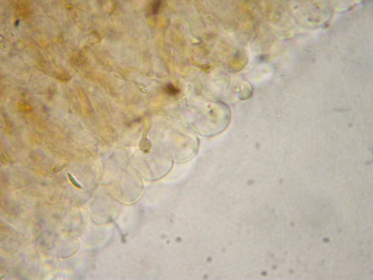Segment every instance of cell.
I'll return each instance as SVG.
<instances>
[{"label": "cell", "instance_id": "1", "mask_svg": "<svg viewBox=\"0 0 373 280\" xmlns=\"http://www.w3.org/2000/svg\"><path fill=\"white\" fill-rule=\"evenodd\" d=\"M165 91L170 95H175L179 93V90L171 84H168L164 88Z\"/></svg>", "mask_w": 373, "mask_h": 280}, {"label": "cell", "instance_id": "2", "mask_svg": "<svg viewBox=\"0 0 373 280\" xmlns=\"http://www.w3.org/2000/svg\"><path fill=\"white\" fill-rule=\"evenodd\" d=\"M161 5V1H155L153 2L151 5V13L153 15H156L159 12Z\"/></svg>", "mask_w": 373, "mask_h": 280}, {"label": "cell", "instance_id": "3", "mask_svg": "<svg viewBox=\"0 0 373 280\" xmlns=\"http://www.w3.org/2000/svg\"><path fill=\"white\" fill-rule=\"evenodd\" d=\"M68 177H69V179L70 181V182H71V183H72V184H73L75 186L77 187V188H79V189H81V188H82V186H81L80 184H79V183H78L76 180L75 179H74V177H73L72 175L71 174H70L69 173H68Z\"/></svg>", "mask_w": 373, "mask_h": 280}]
</instances>
